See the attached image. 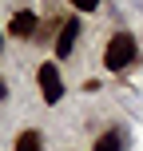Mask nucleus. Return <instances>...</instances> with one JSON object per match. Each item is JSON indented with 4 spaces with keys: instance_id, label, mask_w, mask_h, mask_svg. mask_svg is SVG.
Returning <instances> with one entry per match:
<instances>
[{
    "instance_id": "5",
    "label": "nucleus",
    "mask_w": 143,
    "mask_h": 151,
    "mask_svg": "<svg viewBox=\"0 0 143 151\" xmlns=\"http://www.w3.org/2000/svg\"><path fill=\"white\" fill-rule=\"evenodd\" d=\"M91 151H127V135H123L119 127H111V131H103V135L96 139Z\"/></svg>"
},
{
    "instance_id": "7",
    "label": "nucleus",
    "mask_w": 143,
    "mask_h": 151,
    "mask_svg": "<svg viewBox=\"0 0 143 151\" xmlns=\"http://www.w3.org/2000/svg\"><path fill=\"white\" fill-rule=\"evenodd\" d=\"M72 8H75V12H96L99 0H72Z\"/></svg>"
},
{
    "instance_id": "6",
    "label": "nucleus",
    "mask_w": 143,
    "mask_h": 151,
    "mask_svg": "<svg viewBox=\"0 0 143 151\" xmlns=\"http://www.w3.org/2000/svg\"><path fill=\"white\" fill-rule=\"evenodd\" d=\"M16 151H44V135H40V131H20Z\"/></svg>"
},
{
    "instance_id": "1",
    "label": "nucleus",
    "mask_w": 143,
    "mask_h": 151,
    "mask_svg": "<svg viewBox=\"0 0 143 151\" xmlns=\"http://www.w3.org/2000/svg\"><path fill=\"white\" fill-rule=\"evenodd\" d=\"M135 60H139L135 36H131V32H115V36L107 40V48H103V68L107 72H123L127 64H135Z\"/></svg>"
},
{
    "instance_id": "2",
    "label": "nucleus",
    "mask_w": 143,
    "mask_h": 151,
    "mask_svg": "<svg viewBox=\"0 0 143 151\" xmlns=\"http://www.w3.org/2000/svg\"><path fill=\"white\" fill-rule=\"evenodd\" d=\"M36 80H40V91H44V99H48V104H60V96H64V83H60V68H56V64H40Z\"/></svg>"
},
{
    "instance_id": "9",
    "label": "nucleus",
    "mask_w": 143,
    "mask_h": 151,
    "mask_svg": "<svg viewBox=\"0 0 143 151\" xmlns=\"http://www.w3.org/2000/svg\"><path fill=\"white\" fill-rule=\"evenodd\" d=\"M0 44H4V36H0Z\"/></svg>"
},
{
    "instance_id": "3",
    "label": "nucleus",
    "mask_w": 143,
    "mask_h": 151,
    "mask_svg": "<svg viewBox=\"0 0 143 151\" xmlns=\"http://www.w3.org/2000/svg\"><path fill=\"white\" fill-rule=\"evenodd\" d=\"M75 36H80V20L72 16V20L60 28V36H56V56H60V60H68V56H72V48H75Z\"/></svg>"
},
{
    "instance_id": "4",
    "label": "nucleus",
    "mask_w": 143,
    "mask_h": 151,
    "mask_svg": "<svg viewBox=\"0 0 143 151\" xmlns=\"http://www.w3.org/2000/svg\"><path fill=\"white\" fill-rule=\"evenodd\" d=\"M8 36H36V12L32 8H20L8 24Z\"/></svg>"
},
{
    "instance_id": "8",
    "label": "nucleus",
    "mask_w": 143,
    "mask_h": 151,
    "mask_svg": "<svg viewBox=\"0 0 143 151\" xmlns=\"http://www.w3.org/2000/svg\"><path fill=\"white\" fill-rule=\"evenodd\" d=\"M4 96H8V83H4V80H0V99H4Z\"/></svg>"
}]
</instances>
